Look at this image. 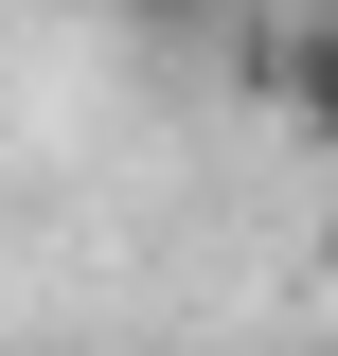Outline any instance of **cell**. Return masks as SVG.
I'll return each instance as SVG.
<instances>
[{
  "instance_id": "obj_2",
  "label": "cell",
  "mask_w": 338,
  "mask_h": 356,
  "mask_svg": "<svg viewBox=\"0 0 338 356\" xmlns=\"http://www.w3.org/2000/svg\"><path fill=\"white\" fill-rule=\"evenodd\" d=\"M303 267H321V303H338V214H321V250H303Z\"/></svg>"
},
{
  "instance_id": "obj_3",
  "label": "cell",
  "mask_w": 338,
  "mask_h": 356,
  "mask_svg": "<svg viewBox=\"0 0 338 356\" xmlns=\"http://www.w3.org/2000/svg\"><path fill=\"white\" fill-rule=\"evenodd\" d=\"M143 18H214V0H143Z\"/></svg>"
},
{
  "instance_id": "obj_1",
  "label": "cell",
  "mask_w": 338,
  "mask_h": 356,
  "mask_svg": "<svg viewBox=\"0 0 338 356\" xmlns=\"http://www.w3.org/2000/svg\"><path fill=\"white\" fill-rule=\"evenodd\" d=\"M250 107H285V143L338 161V18H285V0H267L250 18Z\"/></svg>"
},
{
  "instance_id": "obj_4",
  "label": "cell",
  "mask_w": 338,
  "mask_h": 356,
  "mask_svg": "<svg viewBox=\"0 0 338 356\" xmlns=\"http://www.w3.org/2000/svg\"><path fill=\"white\" fill-rule=\"evenodd\" d=\"M285 18H338V0H285Z\"/></svg>"
}]
</instances>
